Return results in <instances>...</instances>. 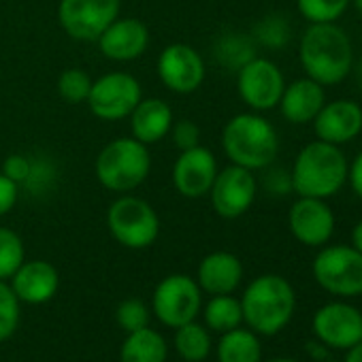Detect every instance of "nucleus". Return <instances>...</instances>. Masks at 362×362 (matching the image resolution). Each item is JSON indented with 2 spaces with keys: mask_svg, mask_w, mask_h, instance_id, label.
Wrapping results in <instances>:
<instances>
[{
  "mask_svg": "<svg viewBox=\"0 0 362 362\" xmlns=\"http://www.w3.org/2000/svg\"><path fill=\"white\" fill-rule=\"evenodd\" d=\"M347 158L339 145L313 141L305 145L290 170L292 192L307 199H330L347 181Z\"/></svg>",
  "mask_w": 362,
  "mask_h": 362,
  "instance_id": "obj_1",
  "label": "nucleus"
},
{
  "mask_svg": "<svg viewBox=\"0 0 362 362\" xmlns=\"http://www.w3.org/2000/svg\"><path fill=\"white\" fill-rule=\"evenodd\" d=\"M354 62L351 41L343 28L332 24H311L300 39V64L309 79L320 86L341 83Z\"/></svg>",
  "mask_w": 362,
  "mask_h": 362,
  "instance_id": "obj_2",
  "label": "nucleus"
},
{
  "mask_svg": "<svg viewBox=\"0 0 362 362\" xmlns=\"http://www.w3.org/2000/svg\"><path fill=\"white\" fill-rule=\"evenodd\" d=\"M222 147L233 164L258 170L275 162L279 139L273 124L262 115L239 113L224 126Z\"/></svg>",
  "mask_w": 362,
  "mask_h": 362,
  "instance_id": "obj_3",
  "label": "nucleus"
},
{
  "mask_svg": "<svg viewBox=\"0 0 362 362\" xmlns=\"http://www.w3.org/2000/svg\"><path fill=\"white\" fill-rule=\"evenodd\" d=\"M241 309L252 330L275 334L294 313V290L279 275H262L245 288Z\"/></svg>",
  "mask_w": 362,
  "mask_h": 362,
  "instance_id": "obj_4",
  "label": "nucleus"
},
{
  "mask_svg": "<svg viewBox=\"0 0 362 362\" xmlns=\"http://www.w3.org/2000/svg\"><path fill=\"white\" fill-rule=\"evenodd\" d=\"M151 158L147 145L130 139H115L103 147L96 158V177L100 184L117 194L139 188L147 179Z\"/></svg>",
  "mask_w": 362,
  "mask_h": 362,
  "instance_id": "obj_5",
  "label": "nucleus"
},
{
  "mask_svg": "<svg viewBox=\"0 0 362 362\" xmlns=\"http://www.w3.org/2000/svg\"><path fill=\"white\" fill-rule=\"evenodd\" d=\"M107 224L117 243L130 250L149 247L160 233L158 214L149 203L136 197L117 199L107 214Z\"/></svg>",
  "mask_w": 362,
  "mask_h": 362,
  "instance_id": "obj_6",
  "label": "nucleus"
},
{
  "mask_svg": "<svg viewBox=\"0 0 362 362\" xmlns=\"http://www.w3.org/2000/svg\"><path fill=\"white\" fill-rule=\"evenodd\" d=\"M315 281L334 296L362 294V254L349 245L322 250L313 260Z\"/></svg>",
  "mask_w": 362,
  "mask_h": 362,
  "instance_id": "obj_7",
  "label": "nucleus"
},
{
  "mask_svg": "<svg viewBox=\"0 0 362 362\" xmlns=\"http://www.w3.org/2000/svg\"><path fill=\"white\" fill-rule=\"evenodd\" d=\"M201 311V286L188 275H168L164 277L153 292V313L156 317L170 326L179 328Z\"/></svg>",
  "mask_w": 362,
  "mask_h": 362,
  "instance_id": "obj_8",
  "label": "nucleus"
},
{
  "mask_svg": "<svg viewBox=\"0 0 362 362\" xmlns=\"http://www.w3.org/2000/svg\"><path fill=\"white\" fill-rule=\"evenodd\" d=\"M122 0H60L58 18L75 41H98L119 18Z\"/></svg>",
  "mask_w": 362,
  "mask_h": 362,
  "instance_id": "obj_9",
  "label": "nucleus"
},
{
  "mask_svg": "<svg viewBox=\"0 0 362 362\" xmlns=\"http://www.w3.org/2000/svg\"><path fill=\"white\" fill-rule=\"evenodd\" d=\"M141 103V83L128 73H109L92 81L88 94L90 111L107 122L122 119Z\"/></svg>",
  "mask_w": 362,
  "mask_h": 362,
  "instance_id": "obj_10",
  "label": "nucleus"
},
{
  "mask_svg": "<svg viewBox=\"0 0 362 362\" xmlns=\"http://www.w3.org/2000/svg\"><path fill=\"white\" fill-rule=\"evenodd\" d=\"M256 192H258V184L254 173L237 164L218 170L214 186L209 190L216 214L226 220L241 218L254 205Z\"/></svg>",
  "mask_w": 362,
  "mask_h": 362,
  "instance_id": "obj_11",
  "label": "nucleus"
},
{
  "mask_svg": "<svg viewBox=\"0 0 362 362\" xmlns=\"http://www.w3.org/2000/svg\"><path fill=\"white\" fill-rule=\"evenodd\" d=\"M239 94L254 111H269L279 105L286 81L279 66L267 58H252L239 69Z\"/></svg>",
  "mask_w": 362,
  "mask_h": 362,
  "instance_id": "obj_12",
  "label": "nucleus"
},
{
  "mask_svg": "<svg viewBox=\"0 0 362 362\" xmlns=\"http://www.w3.org/2000/svg\"><path fill=\"white\" fill-rule=\"evenodd\" d=\"M158 75L168 90L190 94L199 90L205 79V62L194 47L173 43L164 47L158 58Z\"/></svg>",
  "mask_w": 362,
  "mask_h": 362,
  "instance_id": "obj_13",
  "label": "nucleus"
},
{
  "mask_svg": "<svg viewBox=\"0 0 362 362\" xmlns=\"http://www.w3.org/2000/svg\"><path fill=\"white\" fill-rule=\"evenodd\" d=\"M218 175L216 156L207 147H192L179 153L173 166V184L177 192L186 199H201L209 194Z\"/></svg>",
  "mask_w": 362,
  "mask_h": 362,
  "instance_id": "obj_14",
  "label": "nucleus"
},
{
  "mask_svg": "<svg viewBox=\"0 0 362 362\" xmlns=\"http://www.w3.org/2000/svg\"><path fill=\"white\" fill-rule=\"evenodd\" d=\"M288 222L296 241L309 247L328 243L334 233V214L324 199L298 197V201L290 207Z\"/></svg>",
  "mask_w": 362,
  "mask_h": 362,
  "instance_id": "obj_15",
  "label": "nucleus"
},
{
  "mask_svg": "<svg viewBox=\"0 0 362 362\" xmlns=\"http://www.w3.org/2000/svg\"><path fill=\"white\" fill-rule=\"evenodd\" d=\"M313 332L330 347L349 349L362 341V313L345 303L324 305L313 315Z\"/></svg>",
  "mask_w": 362,
  "mask_h": 362,
  "instance_id": "obj_16",
  "label": "nucleus"
},
{
  "mask_svg": "<svg viewBox=\"0 0 362 362\" xmlns=\"http://www.w3.org/2000/svg\"><path fill=\"white\" fill-rule=\"evenodd\" d=\"M313 130L320 141L332 145L349 143L362 132V107L347 98L324 103L313 119Z\"/></svg>",
  "mask_w": 362,
  "mask_h": 362,
  "instance_id": "obj_17",
  "label": "nucleus"
},
{
  "mask_svg": "<svg viewBox=\"0 0 362 362\" xmlns=\"http://www.w3.org/2000/svg\"><path fill=\"white\" fill-rule=\"evenodd\" d=\"M149 43V33L145 24L132 18L115 20L100 37H98V47L109 60L117 62H130L143 56Z\"/></svg>",
  "mask_w": 362,
  "mask_h": 362,
  "instance_id": "obj_18",
  "label": "nucleus"
},
{
  "mask_svg": "<svg viewBox=\"0 0 362 362\" xmlns=\"http://www.w3.org/2000/svg\"><path fill=\"white\" fill-rule=\"evenodd\" d=\"M11 279H13L11 288L16 296L30 305L47 303L58 292V284H60L56 267L45 260L22 262V267L16 271Z\"/></svg>",
  "mask_w": 362,
  "mask_h": 362,
  "instance_id": "obj_19",
  "label": "nucleus"
},
{
  "mask_svg": "<svg viewBox=\"0 0 362 362\" xmlns=\"http://www.w3.org/2000/svg\"><path fill=\"white\" fill-rule=\"evenodd\" d=\"M324 103H326L324 86L305 77V79H296L294 83L284 88L279 109L288 122L307 124V122L315 119V115L320 113Z\"/></svg>",
  "mask_w": 362,
  "mask_h": 362,
  "instance_id": "obj_20",
  "label": "nucleus"
},
{
  "mask_svg": "<svg viewBox=\"0 0 362 362\" xmlns=\"http://www.w3.org/2000/svg\"><path fill=\"white\" fill-rule=\"evenodd\" d=\"M243 279V264L230 252H214L199 267V286L209 294H230Z\"/></svg>",
  "mask_w": 362,
  "mask_h": 362,
  "instance_id": "obj_21",
  "label": "nucleus"
},
{
  "mask_svg": "<svg viewBox=\"0 0 362 362\" xmlns=\"http://www.w3.org/2000/svg\"><path fill=\"white\" fill-rule=\"evenodd\" d=\"M132 136L143 145L158 143L173 128V111L160 98H141V103L130 113Z\"/></svg>",
  "mask_w": 362,
  "mask_h": 362,
  "instance_id": "obj_22",
  "label": "nucleus"
},
{
  "mask_svg": "<svg viewBox=\"0 0 362 362\" xmlns=\"http://www.w3.org/2000/svg\"><path fill=\"white\" fill-rule=\"evenodd\" d=\"M122 362H166V341L149 326L128 332L119 351Z\"/></svg>",
  "mask_w": 362,
  "mask_h": 362,
  "instance_id": "obj_23",
  "label": "nucleus"
},
{
  "mask_svg": "<svg viewBox=\"0 0 362 362\" xmlns=\"http://www.w3.org/2000/svg\"><path fill=\"white\" fill-rule=\"evenodd\" d=\"M260 341L252 330L233 328L222 334L218 343L220 362H260Z\"/></svg>",
  "mask_w": 362,
  "mask_h": 362,
  "instance_id": "obj_24",
  "label": "nucleus"
},
{
  "mask_svg": "<svg viewBox=\"0 0 362 362\" xmlns=\"http://www.w3.org/2000/svg\"><path fill=\"white\" fill-rule=\"evenodd\" d=\"M175 347L179 356L188 362H201L211 351V337L205 326L197 322H188L177 328L175 334Z\"/></svg>",
  "mask_w": 362,
  "mask_h": 362,
  "instance_id": "obj_25",
  "label": "nucleus"
},
{
  "mask_svg": "<svg viewBox=\"0 0 362 362\" xmlns=\"http://www.w3.org/2000/svg\"><path fill=\"white\" fill-rule=\"evenodd\" d=\"M241 320V300H237L230 294H216L205 307V322L216 332H228L233 328H239Z\"/></svg>",
  "mask_w": 362,
  "mask_h": 362,
  "instance_id": "obj_26",
  "label": "nucleus"
},
{
  "mask_svg": "<svg viewBox=\"0 0 362 362\" xmlns=\"http://www.w3.org/2000/svg\"><path fill=\"white\" fill-rule=\"evenodd\" d=\"M351 0H296L300 16L309 24H332L349 7Z\"/></svg>",
  "mask_w": 362,
  "mask_h": 362,
  "instance_id": "obj_27",
  "label": "nucleus"
},
{
  "mask_svg": "<svg viewBox=\"0 0 362 362\" xmlns=\"http://www.w3.org/2000/svg\"><path fill=\"white\" fill-rule=\"evenodd\" d=\"M24 262V243L18 233L0 228V279H11Z\"/></svg>",
  "mask_w": 362,
  "mask_h": 362,
  "instance_id": "obj_28",
  "label": "nucleus"
},
{
  "mask_svg": "<svg viewBox=\"0 0 362 362\" xmlns=\"http://www.w3.org/2000/svg\"><path fill=\"white\" fill-rule=\"evenodd\" d=\"M20 324V298L13 288L0 279V343L13 337Z\"/></svg>",
  "mask_w": 362,
  "mask_h": 362,
  "instance_id": "obj_29",
  "label": "nucleus"
},
{
  "mask_svg": "<svg viewBox=\"0 0 362 362\" xmlns=\"http://www.w3.org/2000/svg\"><path fill=\"white\" fill-rule=\"evenodd\" d=\"M92 90V79L88 77V73H83L81 69H69L60 75L58 81V92L66 103H83L88 100V94Z\"/></svg>",
  "mask_w": 362,
  "mask_h": 362,
  "instance_id": "obj_30",
  "label": "nucleus"
},
{
  "mask_svg": "<svg viewBox=\"0 0 362 362\" xmlns=\"http://www.w3.org/2000/svg\"><path fill=\"white\" fill-rule=\"evenodd\" d=\"M117 324L126 330V332H134L147 326L149 322V309L145 307L143 300L139 298H128L117 307Z\"/></svg>",
  "mask_w": 362,
  "mask_h": 362,
  "instance_id": "obj_31",
  "label": "nucleus"
},
{
  "mask_svg": "<svg viewBox=\"0 0 362 362\" xmlns=\"http://www.w3.org/2000/svg\"><path fill=\"white\" fill-rule=\"evenodd\" d=\"M258 37L262 43H267L269 47H281L288 43L290 39V26L286 20L281 18H269L260 24L258 28Z\"/></svg>",
  "mask_w": 362,
  "mask_h": 362,
  "instance_id": "obj_32",
  "label": "nucleus"
},
{
  "mask_svg": "<svg viewBox=\"0 0 362 362\" xmlns=\"http://www.w3.org/2000/svg\"><path fill=\"white\" fill-rule=\"evenodd\" d=\"M170 132H173L175 145H177L181 151L197 147L199 141H201V130H199V126H197L194 122H190V119H181V122L173 124Z\"/></svg>",
  "mask_w": 362,
  "mask_h": 362,
  "instance_id": "obj_33",
  "label": "nucleus"
},
{
  "mask_svg": "<svg viewBox=\"0 0 362 362\" xmlns=\"http://www.w3.org/2000/svg\"><path fill=\"white\" fill-rule=\"evenodd\" d=\"M0 173H5L9 179L16 181V184H20V181H26V179L33 175V164H30L28 158L16 153V156H9V158L5 160L3 170H0Z\"/></svg>",
  "mask_w": 362,
  "mask_h": 362,
  "instance_id": "obj_34",
  "label": "nucleus"
},
{
  "mask_svg": "<svg viewBox=\"0 0 362 362\" xmlns=\"http://www.w3.org/2000/svg\"><path fill=\"white\" fill-rule=\"evenodd\" d=\"M20 197V188L13 179H9L5 173H0V216L9 214Z\"/></svg>",
  "mask_w": 362,
  "mask_h": 362,
  "instance_id": "obj_35",
  "label": "nucleus"
},
{
  "mask_svg": "<svg viewBox=\"0 0 362 362\" xmlns=\"http://www.w3.org/2000/svg\"><path fill=\"white\" fill-rule=\"evenodd\" d=\"M267 186L275 194H288L292 192V177L284 168H275L267 175Z\"/></svg>",
  "mask_w": 362,
  "mask_h": 362,
  "instance_id": "obj_36",
  "label": "nucleus"
},
{
  "mask_svg": "<svg viewBox=\"0 0 362 362\" xmlns=\"http://www.w3.org/2000/svg\"><path fill=\"white\" fill-rule=\"evenodd\" d=\"M347 179H349L351 190L356 192V197L362 201V151L354 158V162L347 170Z\"/></svg>",
  "mask_w": 362,
  "mask_h": 362,
  "instance_id": "obj_37",
  "label": "nucleus"
},
{
  "mask_svg": "<svg viewBox=\"0 0 362 362\" xmlns=\"http://www.w3.org/2000/svg\"><path fill=\"white\" fill-rule=\"evenodd\" d=\"M351 247L354 250H358L360 254H362V220L354 226V230H351Z\"/></svg>",
  "mask_w": 362,
  "mask_h": 362,
  "instance_id": "obj_38",
  "label": "nucleus"
},
{
  "mask_svg": "<svg viewBox=\"0 0 362 362\" xmlns=\"http://www.w3.org/2000/svg\"><path fill=\"white\" fill-rule=\"evenodd\" d=\"M345 362H362V341H358L356 345L349 347V351L345 356Z\"/></svg>",
  "mask_w": 362,
  "mask_h": 362,
  "instance_id": "obj_39",
  "label": "nucleus"
},
{
  "mask_svg": "<svg viewBox=\"0 0 362 362\" xmlns=\"http://www.w3.org/2000/svg\"><path fill=\"white\" fill-rule=\"evenodd\" d=\"M354 5H356V9H358V13L362 16V0H354Z\"/></svg>",
  "mask_w": 362,
  "mask_h": 362,
  "instance_id": "obj_40",
  "label": "nucleus"
},
{
  "mask_svg": "<svg viewBox=\"0 0 362 362\" xmlns=\"http://www.w3.org/2000/svg\"><path fill=\"white\" fill-rule=\"evenodd\" d=\"M269 362H296V360H290V358H275V360H269Z\"/></svg>",
  "mask_w": 362,
  "mask_h": 362,
  "instance_id": "obj_41",
  "label": "nucleus"
},
{
  "mask_svg": "<svg viewBox=\"0 0 362 362\" xmlns=\"http://www.w3.org/2000/svg\"><path fill=\"white\" fill-rule=\"evenodd\" d=\"M358 83H360V88H362V64L358 66Z\"/></svg>",
  "mask_w": 362,
  "mask_h": 362,
  "instance_id": "obj_42",
  "label": "nucleus"
}]
</instances>
